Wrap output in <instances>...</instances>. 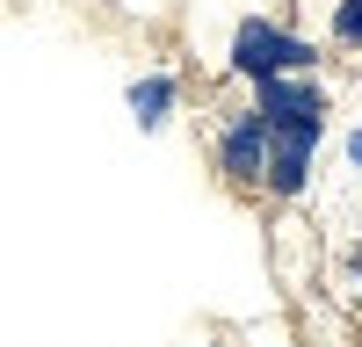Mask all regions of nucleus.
<instances>
[{
  "instance_id": "obj_1",
  "label": "nucleus",
  "mask_w": 362,
  "mask_h": 347,
  "mask_svg": "<svg viewBox=\"0 0 362 347\" xmlns=\"http://www.w3.org/2000/svg\"><path fill=\"white\" fill-rule=\"evenodd\" d=\"M312 44L297 37V29H283V22H268V15H247L232 29V51H225V66L239 73V80H268V73H312Z\"/></svg>"
},
{
  "instance_id": "obj_2",
  "label": "nucleus",
  "mask_w": 362,
  "mask_h": 347,
  "mask_svg": "<svg viewBox=\"0 0 362 347\" xmlns=\"http://www.w3.org/2000/svg\"><path fill=\"white\" fill-rule=\"evenodd\" d=\"M254 116L268 130H326V87L312 73H268L254 80Z\"/></svg>"
},
{
  "instance_id": "obj_3",
  "label": "nucleus",
  "mask_w": 362,
  "mask_h": 347,
  "mask_svg": "<svg viewBox=\"0 0 362 347\" xmlns=\"http://www.w3.org/2000/svg\"><path fill=\"white\" fill-rule=\"evenodd\" d=\"M319 138L326 130H268V166H261V195L297 202L312 188V159H319Z\"/></svg>"
},
{
  "instance_id": "obj_4",
  "label": "nucleus",
  "mask_w": 362,
  "mask_h": 347,
  "mask_svg": "<svg viewBox=\"0 0 362 347\" xmlns=\"http://www.w3.org/2000/svg\"><path fill=\"white\" fill-rule=\"evenodd\" d=\"M261 166H268V123L254 109L225 116V130H218V174H225V188H261Z\"/></svg>"
},
{
  "instance_id": "obj_5",
  "label": "nucleus",
  "mask_w": 362,
  "mask_h": 347,
  "mask_svg": "<svg viewBox=\"0 0 362 347\" xmlns=\"http://www.w3.org/2000/svg\"><path fill=\"white\" fill-rule=\"evenodd\" d=\"M174 102H181V80H174V73L131 80V116H138V130H160L167 116H174Z\"/></svg>"
},
{
  "instance_id": "obj_6",
  "label": "nucleus",
  "mask_w": 362,
  "mask_h": 347,
  "mask_svg": "<svg viewBox=\"0 0 362 347\" xmlns=\"http://www.w3.org/2000/svg\"><path fill=\"white\" fill-rule=\"evenodd\" d=\"M334 44L362 51V0H341V8H334Z\"/></svg>"
},
{
  "instance_id": "obj_7",
  "label": "nucleus",
  "mask_w": 362,
  "mask_h": 347,
  "mask_svg": "<svg viewBox=\"0 0 362 347\" xmlns=\"http://www.w3.org/2000/svg\"><path fill=\"white\" fill-rule=\"evenodd\" d=\"M348 166H362V130H348Z\"/></svg>"
}]
</instances>
